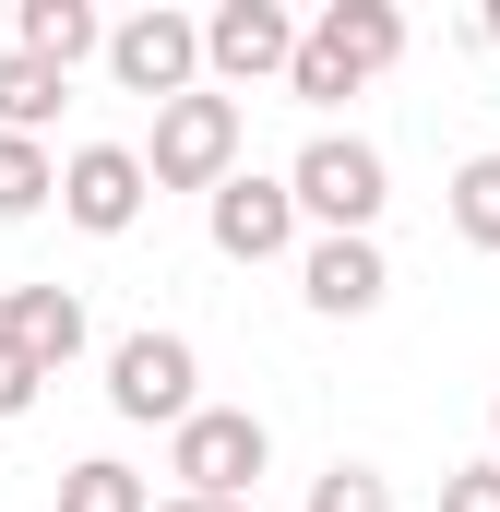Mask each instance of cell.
Wrapping results in <instances>:
<instances>
[{
  "mask_svg": "<svg viewBox=\"0 0 500 512\" xmlns=\"http://www.w3.org/2000/svg\"><path fill=\"white\" fill-rule=\"evenodd\" d=\"M405 60V12L393 0H334L310 36H298V72H286V96L298 108H346L370 72H393Z\"/></svg>",
  "mask_w": 500,
  "mask_h": 512,
  "instance_id": "1",
  "label": "cell"
},
{
  "mask_svg": "<svg viewBox=\"0 0 500 512\" xmlns=\"http://www.w3.org/2000/svg\"><path fill=\"white\" fill-rule=\"evenodd\" d=\"M286 191H298V215L322 239H370L381 203H393V167H381V143H358V131H310L298 167H286Z\"/></svg>",
  "mask_w": 500,
  "mask_h": 512,
  "instance_id": "2",
  "label": "cell"
},
{
  "mask_svg": "<svg viewBox=\"0 0 500 512\" xmlns=\"http://www.w3.org/2000/svg\"><path fill=\"white\" fill-rule=\"evenodd\" d=\"M108 405H120L131 429H191V417H203V358H191V334H120V346H108Z\"/></svg>",
  "mask_w": 500,
  "mask_h": 512,
  "instance_id": "3",
  "label": "cell"
},
{
  "mask_svg": "<svg viewBox=\"0 0 500 512\" xmlns=\"http://www.w3.org/2000/svg\"><path fill=\"white\" fill-rule=\"evenodd\" d=\"M143 167H155V191H227L239 179V96H179V108H155V143H143Z\"/></svg>",
  "mask_w": 500,
  "mask_h": 512,
  "instance_id": "4",
  "label": "cell"
},
{
  "mask_svg": "<svg viewBox=\"0 0 500 512\" xmlns=\"http://www.w3.org/2000/svg\"><path fill=\"white\" fill-rule=\"evenodd\" d=\"M262 465H274V429H262L250 405H203L191 429H167V477L203 489V501H250Z\"/></svg>",
  "mask_w": 500,
  "mask_h": 512,
  "instance_id": "5",
  "label": "cell"
},
{
  "mask_svg": "<svg viewBox=\"0 0 500 512\" xmlns=\"http://www.w3.org/2000/svg\"><path fill=\"white\" fill-rule=\"evenodd\" d=\"M108 72H120V96H155V108H179V96H203V24L191 12H131L108 24Z\"/></svg>",
  "mask_w": 500,
  "mask_h": 512,
  "instance_id": "6",
  "label": "cell"
},
{
  "mask_svg": "<svg viewBox=\"0 0 500 512\" xmlns=\"http://www.w3.org/2000/svg\"><path fill=\"white\" fill-rule=\"evenodd\" d=\"M143 203H155V167H143L131 143H72V155H60V215H72L84 239H131Z\"/></svg>",
  "mask_w": 500,
  "mask_h": 512,
  "instance_id": "7",
  "label": "cell"
},
{
  "mask_svg": "<svg viewBox=\"0 0 500 512\" xmlns=\"http://www.w3.org/2000/svg\"><path fill=\"white\" fill-rule=\"evenodd\" d=\"M298 12L286 0H215L203 12V72L215 84H274V72H298Z\"/></svg>",
  "mask_w": 500,
  "mask_h": 512,
  "instance_id": "8",
  "label": "cell"
},
{
  "mask_svg": "<svg viewBox=\"0 0 500 512\" xmlns=\"http://www.w3.org/2000/svg\"><path fill=\"white\" fill-rule=\"evenodd\" d=\"M203 227H215V251H227V262H286V251H298V191L239 167V179L203 203Z\"/></svg>",
  "mask_w": 500,
  "mask_h": 512,
  "instance_id": "9",
  "label": "cell"
},
{
  "mask_svg": "<svg viewBox=\"0 0 500 512\" xmlns=\"http://www.w3.org/2000/svg\"><path fill=\"white\" fill-rule=\"evenodd\" d=\"M298 298H310L322 322H370L381 298H393L381 239H310V251H298Z\"/></svg>",
  "mask_w": 500,
  "mask_h": 512,
  "instance_id": "10",
  "label": "cell"
},
{
  "mask_svg": "<svg viewBox=\"0 0 500 512\" xmlns=\"http://www.w3.org/2000/svg\"><path fill=\"white\" fill-rule=\"evenodd\" d=\"M0 334L60 382V370L84 358V334H96V322H84V298H72V286H48V274H36V286H12V298H0Z\"/></svg>",
  "mask_w": 500,
  "mask_h": 512,
  "instance_id": "11",
  "label": "cell"
},
{
  "mask_svg": "<svg viewBox=\"0 0 500 512\" xmlns=\"http://www.w3.org/2000/svg\"><path fill=\"white\" fill-rule=\"evenodd\" d=\"M12 48L48 60V72H72V60H108V24H96L84 0H24V12H12Z\"/></svg>",
  "mask_w": 500,
  "mask_h": 512,
  "instance_id": "12",
  "label": "cell"
},
{
  "mask_svg": "<svg viewBox=\"0 0 500 512\" xmlns=\"http://www.w3.org/2000/svg\"><path fill=\"white\" fill-rule=\"evenodd\" d=\"M60 96H72V72H48V60H24V48H0V131H36L60 120Z\"/></svg>",
  "mask_w": 500,
  "mask_h": 512,
  "instance_id": "13",
  "label": "cell"
},
{
  "mask_svg": "<svg viewBox=\"0 0 500 512\" xmlns=\"http://www.w3.org/2000/svg\"><path fill=\"white\" fill-rule=\"evenodd\" d=\"M48 203H60V155L24 143V131H0V227H24V215H48Z\"/></svg>",
  "mask_w": 500,
  "mask_h": 512,
  "instance_id": "14",
  "label": "cell"
},
{
  "mask_svg": "<svg viewBox=\"0 0 500 512\" xmlns=\"http://www.w3.org/2000/svg\"><path fill=\"white\" fill-rule=\"evenodd\" d=\"M60 512H155V489L120 453H84V465H60Z\"/></svg>",
  "mask_w": 500,
  "mask_h": 512,
  "instance_id": "15",
  "label": "cell"
},
{
  "mask_svg": "<svg viewBox=\"0 0 500 512\" xmlns=\"http://www.w3.org/2000/svg\"><path fill=\"white\" fill-rule=\"evenodd\" d=\"M453 239L465 251H500V155H465L453 167Z\"/></svg>",
  "mask_w": 500,
  "mask_h": 512,
  "instance_id": "16",
  "label": "cell"
},
{
  "mask_svg": "<svg viewBox=\"0 0 500 512\" xmlns=\"http://www.w3.org/2000/svg\"><path fill=\"white\" fill-rule=\"evenodd\" d=\"M310 512H393V489H381L370 465H322L310 477Z\"/></svg>",
  "mask_w": 500,
  "mask_h": 512,
  "instance_id": "17",
  "label": "cell"
},
{
  "mask_svg": "<svg viewBox=\"0 0 500 512\" xmlns=\"http://www.w3.org/2000/svg\"><path fill=\"white\" fill-rule=\"evenodd\" d=\"M441 512H500V453L489 465H453V477H441Z\"/></svg>",
  "mask_w": 500,
  "mask_h": 512,
  "instance_id": "18",
  "label": "cell"
},
{
  "mask_svg": "<svg viewBox=\"0 0 500 512\" xmlns=\"http://www.w3.org/2000/svg\"><path fill=\"white\" fill-rule=\"evenodd\" d=\"M36 382H48V370H36V358L0 334V417H24V405H36Z\"/></svg>",
  "mask_w": 500,
  "mask_h": 512,
  "instance_id": "19",
  "label": "cell"
},
{
  "mask_svg": "<svg viewBox=\"0 0 500 512\" xmlns=\"http://www.w3.org/2000/svg\"><path fill=\"white\" fill-rule=\"evenodd\" d=\"M155 512H250V501H203V489H167Z\"/></svg>",
  "mask_w": 500,
  "mask_h": 512,
  "instance_id": "20",
  "label": "cell"
},
{
  "mask_svg": "<svg viewBox=\"0 0 500 512\" xmlns=\"http://www.w3.org/2000/svg\"><path fill=\"white\" fill-rule=\"evenodd\" d=\"M477 36H489V48H500V0H489V12H477Z\"/></svg>",
  "mask_w": 500,
  "mask_h": 512,
  "instance_id": "21",
  "label": "cell"
},
{
  "mask_svg": "<svg viewBox=\"0 0 500 512\" xmlns=\"http://www.w3.org/2000/svg\"><path fill=\"white\" fill-rule=\"evenodd\" d=\"M489 429H500V405H489Z\"/></svg>",
  "mask_w": 500,
  "mask_h": 512,
  "instance_id": "22",
  "label": "cell"
}]
</instances>
